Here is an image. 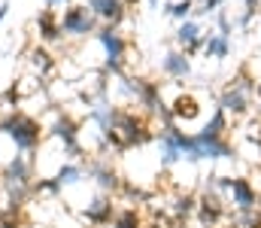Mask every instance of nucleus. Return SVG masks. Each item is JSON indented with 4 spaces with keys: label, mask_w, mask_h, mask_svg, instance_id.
<instances>
[{
    "label": "nucleus",
    "mask_w": 261,
    "mask_h": 228,
    "mask_svg": "<svg viewBox=\"0 0 261 228\" xmlns=\"http://www.w3.org/2000/svg\"><path fill=\"white\" fill-rule=\"evenodd\" d=\"M0 137H9L15 152L34 155L43 143V125L24 110H6L0 113Z\"/></svg>",
    "instance_id": "f257e3e1"
},
{
    "label": "nucleus",
    "mask_w": 261,
    "mask_h": 228,
    "mask_svg": "<svg viewBox=\"0 0 261 228\" xmlns=\"http://www.w3.org/2000/svg\"><path fill=\"white\" fill-rule=\"evenodd\" d=\"M58 21H61L64 37H88L97 31V15L85 3H67L64 12L58 15Z\"/></svg>",
    "instance_id": "f03ea898"
},
{
    "label": "nucleus",
    "mask_w": 261,
    "mask_h": 228,
    "mask_svg": "<svg viewBox=\"0 0 261 228\" xmlns=\"http://www.w3.org/2000/svg\"><path fill=\"white\" fill-rule=\"evenodd\" d=\"M34 170H37V164H34L31 155L12 152V155L3 161V167H0V183H3V186H18V189H31V183L37 180Z\"/></svg>",
    "instance_id": "7ed1b4c3"
},
{
    "label": "nucleus",
    "mask_w": 261,
    "mask_h": 228,
    "mask_svg": "<svg viewBox=\"0 0 261 228\" xmlns=\"http://www.w3.org/2000/svg\"><path fill=\"white\" fill-rule=\"evenodd\" d=\"M49 137H55L64 146L67 161H76L79 158V152H82V146H79V122L70 113H64V110L55 113V122L49 125Z\"/></svg>",
    "instance_id": "20e7f679"
},
{
    "label": "nucleus",
    "mask_w": 261,
    "mask_h": 228,
    "mask_svg": "<svg viewBox=\"0 0 261 228\" xmlns=\"http://www.w3.org/2000/svg\"><path fill=\"white\" fill-rule=\"evenodd\" d=\"M94 40L103 46V52H107V70H113L116 76H122V61H125V49H128V43H125V37L113 28V24H107V28H97L94 31Z\"/></svg>",
    "instance_id": "39448f33"
},
{
    "label": "nucleus",
    "mask_w": 261,
    "mask_h": 228,
    "mask_svg": "<svg viewBox=\"0 0 261 228\" xmlns=\"http://www.w3.org/2000/svg\"><path fill=\"white\" fill-rule=\"evenodd\" d=\"M58 9H52V6H46L40 15H37V37H40V43H58L64 34H61V21H58Z\"/></svg>",
    "instance_id": "423d86ee"
},
{
    "label": "nucleus",
    "mask_w": 261,
    "mask_h": 228,
    "mask_svg": "<svg viewBox=\"0 0 261 228\" xmlns=\"http://www.w3.org/2000/svg\"><path fill=\"white\" fill-rule=\"evenodd\" d=\"M85 6L97 15V21H107L113 28L125 18V0H85Z\"/></svg>",
    "instance_id": "0eeeda50"
},
{
    "label": "nucleus",
    "mask_w": 261,
    "mask_h": 228,
    "mask_svg": "<svg viewBox=\"0 0 261 228\" xmlns=\"http://www.w3.org/2000/svg\"><path fill=\"white\" fill-rule=\"evenodd\" d=\"M28 64H31V73L37 76V79H46V76H52V70L58 67V61H55V55L40 43V46H34L31 52H28Z\"/></svg>",
    "instance_id": "6e6552de"
},
{
    "label": "nucleus",
    "mask_w": 261,
    "mask_h": 228,
    "mask_svg": "<svg viewBox=\"0 0 261 228\" xmlns=\"http://www.w3.org/2000/svg\"><path fill=\"white\" fill-rule=\"evenodd\" d=\"M85 219H88L91 225H103V222H110V219H113V201H110L107 195L91 198V204L85 207Z\"/></svg>",
    "instance_id": "1a4fd4ad"
},
{
    "label": "nucleus",
    "mask_w": 261,
    "mask_h": 228,
    "mask_svg": "<svg viewBox=\"0 0 261 228\" xmlns=\"http://www.w3.org/2000/svg\"><path fill=\"white\" fill-rule=\"evenodd\" d=\"M161 70L167 76H173V79H186V76L192 73L189 55H186V52H167V55L161 58Z\"/></svg>",
    "instance_id": "9d476101"
},
{
    "label": "nucleus",
    "mask_w": 261,
    "mask_h": 228,
    "mask_svg": "<svg viewBox=\"0 0 261 228\" xmlns=\"http://www.w3.org/2000/svg\"><path fill=\"white\" fill-rule=\"evenodd\" d=\"M200 34V28H197V21H192V18H186L182 24H179V31H176V40L189 49V52H195V49H200L203 46V40L197 37Z\"/></svg>",
    "instance_id": "9b49d317"
},
{
    "label": "nucleus",
    "mask_w": 261,
    "mask_h": 228,
    "mask_svg": "<svg viewBox=\"0 0 261 228\" xmlns=\"http://www.w3.org/2000/svg\"><path fill=\"white\" fill-rule=\"evenodd\" d=\"M88 173L97 180V186H100V189H116V186H119V173H116L110 164H103V161H91Z\"/></svg>",
    "instance_id": "f8f14e48"
},
{
    "label": "nucleus",
    "mask_w": 261,
    "mask_h": 228,
    "mask_svg": "<svg viewBox=\"0 0 261 228\" xmlns=\"http://www.w3.org/2000/svg\"><path fill=\"white\" fill-rule=\"evenodd\" d=\"M85 176V167L79 164V161H64L58 170H55V180H58V186L64 189V186H73V183H79Z\"/></svg>",
    "instance_id": "ddd939ff"
},
{
    "label": "nucleus",
    "mask_w": 261,
    "mask_h": 228,
    "mask_svg": "<svg viewBox=\"0 0 261 228\" xmlns=\"http://www.w3.org/2000/svg\"><path fill=\"white\" fill-rule=\"evenodd\" d=\"M246 94H249V85H237V88H228L225 97H222V110H234V113H243L246 110Z\"/></svg>",
    "instance_id": "4468645a"
},
{
    "label": "nucleus",
    "mask_w": 261,
    "mask_h": 228,
    "mask_svg": "<svg viewBox=\"0 0 261 228\" xmlns=\"http://www.w3.org/2000/svg\"><path fill=\"white\" fill-rule=\"evenodd\" d=\"M228 186H231V192H234V204H237V207L249 210V207L255 204V192L249 189L246 180H228Z\"/></svg>",
    "instance_id": "2eb2a0df"
},
{
    "label": "nucleus",
    "mask_w": 261,
    "mask_h": 228,
    "mask_svg": "<svg viewBox=\"0 0 261 228\" xmlns=\"http://www.w3.org/2000/svg\"><path fill=\"white\" fill-rule=\"evenodd\" d=\"M197 100L192 97V94H179L176 97V104H173V119H186V122H192L197 116Z\"/></svg>",
    "instance_id": "dca6fc26"
},
{
    "label": "nucleus",
    "mask_w": 261,
    "mask_h": 228,
    "mask_svg": "<svg viewBox=\"0 0 261 228\" xmlns=\"http://www.w3.org/2000/svg\"><path fill=\"white\" fill-rule=\"evenodd\" d=\"M203 52H206V58H225L228 55V37H206L203 40Z\"/></svg>",
    "instance_id": "f3484780"
},
{
    "label": "nucleus",
    "mask_w": 261,
    "mask_h": 228,
    "mask_svg": "<svg viewBox=\"0 0 261 228\" xmlns=\"http://www.w3.org/2000/svg\"><path fill=\"white\" fill-rule=\"evenodd\" d=\"M182 155H179V146L167 137V134H161V164L164 167H170V164H176Z\"/></svg>",
    "instance_id": "a211bd4d"
},
{
    "label": "nucleus",
    "mask_w": 261,
    "mask_h": 228,
    "mask_svg": "<svg viewBox=\"0 0 261 228\" xmlns=\"http://www.w3.org/2000/svg\"><path fill=\"white\" fill-rule=\"evenodd\" d=\"M137 225H140L137 210H122V213L116 216V228H137Z\"/></svg>",
    "instance_id": "6ab92c4d"
},
{
    "label": "nucleus",
    "mask_w": 261,
    "mask_h": 228,
    "mask_svg": "<svg viewBox=\"0 0 261 228\" xmlns=\"http://www.w3.org/2000/svg\"><path fill=\"white\" fill-rule=\"evenodd\" d=\"M167 12L173 15V18H189V12H192V0H179V3H173V6H167Z\"/></svg>",
    "instance_id": "aec40b11"
},
{
    "label": "nucleus",
    "mask_w": 261,
    "mask_h": 228,
    "mask_svg": "<svg viewBox=\"0 0 261 228\" xmlns=\"http://www.w3.org/2000/svg\"><path fill=\"white\" fill-rule=\"evenodd\" d=\"M6 15H9V0H0V24L6 21Z\"/></svg>",
    "instance_id": "412c9836"
},
{
    "label": "nucleus",
    "mask_w": 261,
    "mask_h": 228,
    "mask_svg": "<svg viewBox=\"0 0 261 228\" xmlns=\"http://www.w3.org/2000/svg\"><path fill=\"white\" fill-rule=\"evenodd\" d=\"M222 0H203V9H197V12H210V9H216Z\"/></svg>",
    "instance_id": "4be33fe9"
},
{
    "label": "nucleus",
    "mask_w": 261,
    "mask_h": 228,
    "mask_svg": "<svg viewBox=\"0 0 261 228\" xmlns=\"http://www.w3.org/2000/svg\"><path fill=\"white\" fill-rule=\"evenodd\" d=\"M43 3H46V6H52V9H55V6H61V3H73V0H43Z\"/></svg>",
    "instance_id": "5701e85b"
},
{
    "label": "nucleus",
    "mask_w": 261,
    "mask_h": 228,
    "mask_svg": "<svg viewBox=\"0 0 261 228\" xmlns=\"http://www.w3.org/2000/svg\"><path fill=\"white\" fill-rule=\"evenodd\" d=\"M149 3H158V0H149Z\"/></svg>",
    "instance_id": "b1692460"
},
{
    "label": "nucleus",
    "mask_w": 261,
    "mask_h": 228,
    "mask_svg": "<svg viewBox=\"0 0 261 228\" xmlns=\"http://www.w3.org/2000/svg\"><path fill=\"white\" fill-rule=\"evenodd\" d=\"M128 3H137V0H128Z\"/></svg>",
    "instance_id": "393cba45"
}]
</instances>
